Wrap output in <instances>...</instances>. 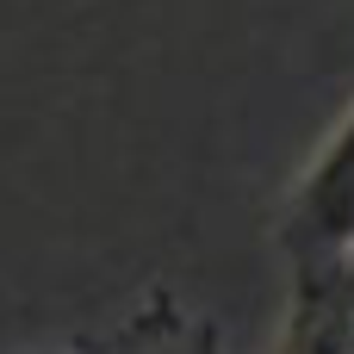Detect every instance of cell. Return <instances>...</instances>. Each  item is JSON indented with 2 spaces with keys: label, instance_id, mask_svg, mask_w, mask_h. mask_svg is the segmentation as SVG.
I'll list each match as a JSON object with an SVG mask.
<instances>
[{
  "label": "cell",
  "instance_id": "obj_1",
  "mask_svg": "<svg viewBox=\"0 0 354 354\" xmlns=\"http://www.w3.org/2000/svg\"><path fill=\"white\" fill-rule=\"evenodd\" d=\"M286 336L292 354H354V106L286 193Z\"/></svg>",
  "mask_w": 354,
  "mask_h": 354
}]
</instances>
